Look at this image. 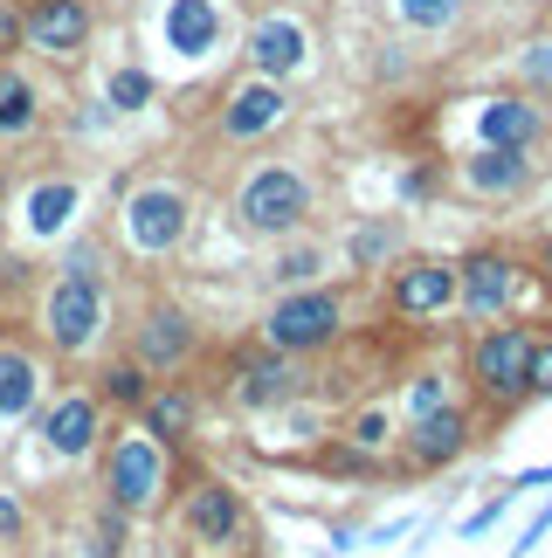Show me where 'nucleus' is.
Segmentation results:
<instances>
[{
  "label": "nucleus",
  "instance_id": "nucleus-1",
  "mask_svg": "<svg viewBox=\"0 0 552 558\" xmlns=\"http://www.w3.org/2000/svg\"><path fill=\"white\" fill-rule=\"evenodd\" d=\"M104 325V283H97V263L91 255H70L56 276V296H49V338L56 352H83Z\"/></svg>",
  "mask_w": 552,
  "mask_h": 558
},
{
  "label": "nucleus",
  "instance_id": "nucleus-2",
  "mask_svg": "<svg viewBox=\"0 0 552 558\" xmlns=\"http://www.w3.org/2000/svg\"><path fill=\"white\" fill-rule=\"evenodd\" d=\"M304 214H311V186L297 173H284V166H269V173H256L242 186V221L256 234H290Z\"/></svg>",
  "mask_w": 552,
  "mask_h": 558
},
{
  "label": "nucleus",
  "instance_id": "nucleus-3",
  "mask_svg": "<svg viewBox=\"0 0 552 558\" xmlns=\"http://www.w3.org/2000/svg\"><path fill=\"white\" fill-rule=\"evenodd\" d=\"M338 338V304L325 290H297L269 311V345L276 352H317Z\"/></svg>",
  "mask_w": 552,
  "mask_h": 558
},
{
  "label": "nucleus",
  "instance_id": "nucleus-4",
  "mask_svg": "<svg viewBox=\"0 0 552 558\" xmlns=\"http://www.w3.org/2000/svg\"><path fill=\"white\" fill-rule=\"evenodd\" d=\"M532 345H539V338L525 331V325H504V331H491V338H477V379H483V393H491V400L525 393V373H532Z\"/></svg>",
  "mask_w": 552,
  "mask_h": 558
},
{
  "label": "nucleus",
  "instance_id": "nucleus-5",
  "mask_svg": "<svg viewBox=\"0 0 552 558\" xmlns=\"http://www.w3.org/2000/svg\"><path fill=\"white\" fill-rule=\"evenodd\" d=\"M159 483H166L159 441H153V435L118 441V456H111V497H118V510H145V504L159 497Z\"/></svg>",
  "mask_w": 552,
  "mask_h": 558
},
{
  "label": "nucleus",
  "instance_id": "nucleus-6",
  "mask_svg": "<svg viewBox=\"0 0 552 558\" xmlns=\"http://www.w3.org/2000/svg\"><path fill=\"white\" fill-rule=\"evenodd\" d=\"M124 228H132L139 248L159 255V248H173L180 234H187V201H180L173 186H145L139 201H132V214H124Z\"/></svg>",
  "mask_w": 552,
  "mask_h": 558
},
{
  "label": "nucleus",
  "instance_id": "nucleus-7",
  "mask_svg": "<svg viewBox=\"0 0 552 558\" xmlns=\"http://www.w3.org/2000/svg\"><path fill=\"white\" fill-rule=\"evenodd\" d=\"M21 35H35V49L70 56L91 35V0H35V14L21 21Z\"/></svg>",
  "mask_w": 552,
  "mask_h": 558
},
{
  "label": "nucleus",
  "instance_id": "nucleus-8",
  "mask_svg": "<svg viewBox=\"0 0 552 558\" xmlns=\"http://www.w3.org/2000/svg\"><path fill=\"white\" fill-rule=\"evenodd\" d=\"M187 531H194L201 545H228V538L242 531V504H236V489L201 483L194 497H187Z\"/></svg>",
  "mask_w": 552,
  "mask_h": 558
},
{
  "label": "nucleus",
  "instance_id": "nucleus-9",
  "mask_svg": "<svg viewBox=\"0 0 552 558\" xmlns=\"http://www.w3.org/2000/svg\"><path fill=\"white\" fill-rule=\"evenodd\" d=\"M463 304L477 317H497L512 304V263H504V255H470V263H463Z\"/></svg>",
  "mask_w": 552,
  "mask_h": 558
},
{
  "label": "nucleus",
  "instance_id": "nucleus-10",
  "mask_svg": "<svg viewBox=\"0 0 552 558\" xmlns=\"http://www.w3.org/2000/svg\"><path fill=\"white\" fill-rule=\"evenodd\" d=\"M463 441H470V421H463L456 407H435V414H415V435H408L415 462H449V456H463Z\"/></svg>",
  "mask_w": 552,
  "mask_h": 558
},
{
  "label": "nucleus",
  "instance_id": "nucleus-11",
  "mask_svg": "<svg viewBox=\"0 0 552 558\" xmlns=\"http://www.w3.org/2000/svg\"><path fill=\"white\" fill-rule=\"evenodd\" d=\"M249 56H256V70L290 76L297 62H304V28H297V21H263V28L249 35Z\"/></svg>",
  "mask_w": 552,
  "mask_h": 558
},
{
  "label": "nucleus",
  "instance_id": "nucleus-12",
  "mask_svg": "<svg viewBox=\"0 0 552 558\" xmlns=\"http://www.w3.org/2000/svg\"><path fill=\"white\" fill-rule=\"evenodd\" d=\"M525 173H532V159L512 153V145H483V153L463 166V180L477 193H512V186H525Z\"/></svg>",
  "mask_w": 552,
  "mask_h": 558
},
{
  "label": "nucleus",
  "instance_id": "nucleus-13",
  "mask_svg": "<svg viewBox=\"0 0 552 558\" xmlns=\"http://www.w3.org/2000/svg\"><path fill=\"white\" fill-rule=\"evenodd\" d=\"M483 145H512V153H532V138H539V111L532 104H512V97H497L491 111H483Z\"/></svg>",
  "mask_w": 552,
  "mask_h": 558
},
{
  "label": "nucleus",
  "instance_id": "nucleus-14",
  "mask_svg": "<svg viewBox=\"0 0 552 558\" xmlns=\"http://www.w3.org/2000/svg\"><path fill=\"white\" fill-rule=\"evenodd\" d=\"M41 435H49L56 456H83V448L97 441V407L91 400H62L49 421H41Z\"/></svg>",
  "mask_w": 552,
  "mask_h": 558
},
{
  "label": "nucleus",
  "instance_id": "nucleus-15",
  "mask_svg": "<svg viewBox=\"0 0 552 558\" xmlns=\"http://www.w3.org/2000/svg\"><path fill=\"white\" fill-rule=\"evenodd\" d=\"M236 393H242L249 407H276V400H290V393H297V373L284 366V359H242Z\"/></svg>",
  "mask_w": 552,
  "mask_h": 558
},
{
  "label": "nucleus",
  "instance_id": "nucleus-16",
  "mask_svg": "<svg viewBox=\"0 0 552 558\" xmlns=\"http://www.w3.org/2000/svg\"><path fill=\"white\" fill-rule=\"evenodd\" d=\"M187 345H194V331H187V317H180V311H159L153 325L139 331V359H145V366H180Z\"/></svg>",
  "mask_w": 552,
  "mask_h": 558
},
{
  "label": "nucleus",
  "instance_id": "nucleus-17",
  "mask_svg": "<svg viewBox=\"0 0 552 558\" xmlns=\"http://www.w3.org/2000/svg\"><path fill=\"white\" fill-rule=\"evenodd\" d=\"M449 296H456V276H449V269H435V263H421V269L400 276L394 304H400V311H442Z\"/></svg>",
  "mask_w": 552,
  "mask_h": 558
},
{
  "label": "nucleus",
  "instance_id": "nucleus-18",
  "mask_svg": "<svg viewBox=\"0 0 552 558\" xmlns=\"http://www.w3.org/2000/svg\"><path fill=\"white\" fill-rule=\"evenodd\" d=\"M276 118H284V97H276V90H256V83H249V90L236 97V111H228V138H256V132H269Z\"/></svg>",
  "mask_w": 552,
  "mask_h": 558
},
{
  "label": "nucleus",
  "instance_id": "nucleus-19",
  "mask_svg": "<svg viewBox=\"0 0 552 558\" xmlns=\"http://www.w3.org/2000/svg\"><path fill=\"white\" fill-rule=\"evenodd\" d=\"M166 35H173V49L201 56L207 41H215V8H207V0H173V21H166Z\"/></svg>",
  "mask_w": 552,
  "mask_h": 558
},
{
  "label": "nucleus",
  "instance_id": "nucleus-20",
  "mask_svg": "<svg viewBox=\"0 0 552 558\" xmlns=\"http://www.w3.org/2000/svg\"><path fill=\"white\" fill-rule=\"evenodd\" d=\"M28 124H35V90L14 70H0V132L14 138V132H28Z\"/></svg>",
  "mask_w": 552,
  "mask_h": 558
},
{
  "label": "nucleus",
  "instance_id": "nucleus-21",
  "mask_svg": "<svg viewBox=\"0 0 552 558\" xmlns=\"http://www.w3.org/2000/svg\"><path fill=\"white\" fill-rule=\"evenodd\" d=\"M187 414H194V407H187L180 393L145 400V435H153V441H180V435H187Z\"/></svg>",
  "mask_w": 552,
  "mask_h": 558
},
{
  "label": "nucleus",
  "instance_id": "nucleus-22",
  "mask_svg": "<svg viewBox=\"0 0 552 558\" xmlns=\"http://www.w3.org/2000/svg\"><path fill=\"white\" fill-rule=\"evenodd\" d=\"M35 393V373H28V359H0V414H21Z\"/></svg>",
  "mask_w": 552,
  "mask_h": 558
},
{
  "label": "nucleus",
  "instance_id": "nucleus-23",
  "mask_svg": "<svg viewBox=\"0 0 552 558\" xmlns=\"http://www.w3.org/2000/svg\"><path fill=\"white\" fill-rule=\"evenodd\" d=\"M400 14H408L415 28H449L463 14V0H400Z\"/></svg>",
  "mask_w": 552,
  "mask_h": 558
},
{
  "label": "nucleus",
  "instance_id": "nucleus-24",
  "mask_svg": "<svg viewBox=\"0 0 552 558\" xmlns=\"http://www.w3.org/2000/svg\"><path fill=\"white\" fill-rule=\"evenodd\" d=\"M145 97H153V76H145V70H118L111 76V104H118V111H139Z\"/></svg>",
  "mask_w": 552,
  "mask_h": 558
},
{
  "label": "nucleus",
  "instance_id": "nucleus-25",
  "mask_svg": "<svg viewBox=\"0 0 552 558\" xmlns=\"http://www.w3.org/2000/svg\"><path fill=\"white\" fill-rule=\"evenodd\" d=\"M525 76H532V90L552 97V41H532V49H525Z\"/></svg>",
  "mask_w": 552,
  "mask_h": 558
},
{
  "label": "nucleus",
  "instance_id": "nucleus-26",
  "mask_svg": "<svg viewBox=\"0 0 552 558\" xmlns=\"http://www.w3.org/2000/svg\"><path fill=\"white\" fill-rule=\"evenodd\" d=\"M104 379H111V400H124V407L145 400V373L139 366H118V373H104Z\"/></svg>",
  "mask_w": 552,
  "mask_h": 558
},
{
  "label": "nucleus",
  "instance_id": "nucleus-27",
  "mask_svg": "<svg viewBox=\"0 0 552 558\" xmlns=\"http://www.w3.org/2000/svg\"><path fill=\"white\" fill-rule=\"evenodd\" d=\"M311 269H317V248H311V255L297 248V255H284V263H276V283H311Z\"/></svg>",
  "mask_w": 552,
  "mask_h": 558
},
{
  "label": "nucleus",
  "instance_id": "nucleus-28",
  "mask_svg": "<svg viewBox=\"0 0 552 558\" xmlns=\"http://www.w3.org/2000/svg\"><path fill=\"white\" fill-rule=\"evenodd\" d=\"M532 393H552V345H532V373H525Z\"/></svg>",
  "mask_w": 552,
  "mask_h": 558
},
{
  "label": "nucleus",
  "instance_id": "nucleus-29",
  "mask_svg": "<svg viewBox=\"0 0 552 558\" xmlns=\"http://www.w3.org/2000/svg\"><path fill=\"white\" fill-rule=\"evenodd\" d=\"M352 441H359V448H380V441H387V414H359Z\"/></svg>",
  "mask_w": 552,
  "mask_h": 558
},
{
  "label": "nucleus",
  "instance_id": "nucleus-30",
  "mask_svg": "<svg viewBox=\"0 0 552 558\" xmlns=\"http://www.w3.org/2000/svg\"><path fill=\"white\" fill-rule=\"evenodd\" d=\"M408 407H415V414H435V407H442V386H435V379H415Z\"/></svg>",
  "mask_w": 552,
  "mask_h": 558
},
{
  "label": "nucleus",
  "instance_id": "nucleus-31",
  "mask_svg": "<svg viewBox=\"0 0 552 558\" xmlns=\"http://www.w3.org/2000/svg\"><path fill=\"white\" fill-rule=\"evenodd\" d=\"M545 531H552V504H545V510H539V518H532V531H525V538L512 545V558H525V551H532V545L545 538Z\"/></svg>",
  "mask_w": 552,
  "mask_h": 558
},
{
  "label": "nucleus",
  "instance_id": "nucleus-32",
  "mask_svg": "<svg viewBox=\"0 0 552 558\" xmlns=\"http://www.w3.org/2000/svg\"><path fill=\"white\" fill-rule=\"evenodd\" d=\"M504 504H512V489H504V497H491V504H483V510H477V518H470V524H463V531H470V538H477V531H491Z\"/></svg>",
  "mask_w": 552,
  "mask_h": 558
},
{
  "label": "nucleus",
  "instance_id": "nucleus-33",
  "mask_svg": "<svg viewBox=\"0 0 552 558\" xmlns=\"http://www.w3.org/2000/svg\"><path fill=\"white\" fill-rule=\"evenodd\" d=\"M14 41H21V14H14V8H0V56H8Z\"/></svg>",
  "mask_w": 552,
  "mask_h": 558
},
{
  "label": "nucleus",
  "instance_id": "nucleus-34",
  "mask_svg": "<svg viewBox=\"0 0 552 558\" xmlns=\"http://www.w3.org/2000/svg\"><path fill=\"white\" fill-rule=\"evenodd\" d=\"M14 531H21V510H14L8 497H0V538H14Z\"/></svg>",
  "mask_w": 552,
  "mask_h": 558
},
{
  "label": "nucleus",
  "instance_id": "nucleus-35",
  "mask_svg": "<svg viewBox=\"0 0 552 558\" xmlns=\"http://www.w3.org/2000/svg\"><path fill=\"white\" fill-rule=\"evenodd\" d=\"M545 276H552V242H545Z\"/></svg>",
  "mask_w": 552,
  "mask_h": 558
},
{
  "label": "nucleus",
  "instance_id": "nucleus-36",
  "mask_svg": "<svg viewBox=\"0 0 552 558\" xmlns=\"http://www.w3.org/2000/svg\"><path fill=\"white\" fill-rule=\"evenodd\" d=\"M0 201H8V180H0Z\"/></svg>",
  "mask_w": 552,
  "mask_h": 558
}]
</instances>
